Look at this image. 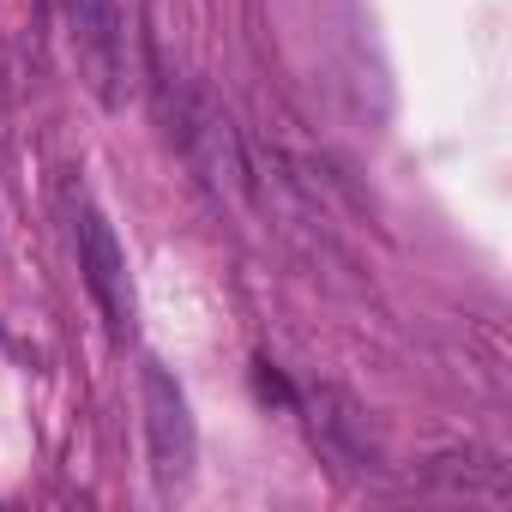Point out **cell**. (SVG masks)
<instances>
[{
	"mask_svg": "<svg viewBox=\"0 0 512 512\" xmlns=\"http://www.w3.org/2000/svg\"><path fill=\"white\" fill-rule=\"evenodd\" d=\"M139 392H145L151 470H157V482H163V488H181V482L193 476V416H187V398H181V386H175L157 362H145Z\"/></svg>",
	"mask_w": 512,
	"mask_h": 512,
	"instance_id": "obj_2",
	"label": "cell"
},
{
	"mask_svg": "<svg viewBox=\"0 0 512 512\" xmlns=\"http://www.w3.org/2000/svg\"><path fill=\"white\" fill-rule=\"evenodd\" d=\"M187 157L199 163V175H205L229 205L247 211L253 181H247V157H241V139H235L229 115H217L211 103H193V115H187Z\"/></svg>",
	"mask_w": 512,
	"mask_h": 512,
	"instance_id": "obj_4",
	"label": "cell"
},
{
	"mask_svg": "<svg viewBox=\"0 0 512 512\" xmlns=\"http://www.w3.org/2000/svg\"><path fill=\"white\" fill-rule=\"evenodd\" d=\"M302 410H308V422H314V440H320L332 458H344V464H356V470H374V464H380V446H374V434H368V416H362V404H356L350 392L314 386V392L302 398Z\"/></svg>",
	"mask_w": 512,
	"mask_h": 512,
	"instance_id": "obj_5",
	"label": "cell"
},
{
	"mask_svg": "<svg viewBox=\"0 0 512 512\" xmlns=\"http://www.w3.org/2000/svg\"><path fill=\"white\" fill-rule=\"evenodd\" d=\"M67 37L79 79L97 91V103H115L121 91V7L115 0H67Z\"/></svg>",
	"mask_w": 512,
	"mask_h": 512,
	"instance_id": "obj_3",
	"label": "cell"
},
{
	"mask_svg": "<svg viewBox=\"0 0 512 512\" xmlns=\"http://www.w3.org/2000/svg\"><path fill=\"white\" fill-rule=\"evenodd\" d=\"M73 241H79V272H85V284H91V296H97V308L109 314V326L115 332H127V320H133V296H127V260H121V241H115V229H109V217L79 193L73 199Z\"/></svg>",
	"mask_w": 512,
	"mask_h": 512,
	"instance_id": "obj_1",
	"label": "cell"
}]
</instances>
